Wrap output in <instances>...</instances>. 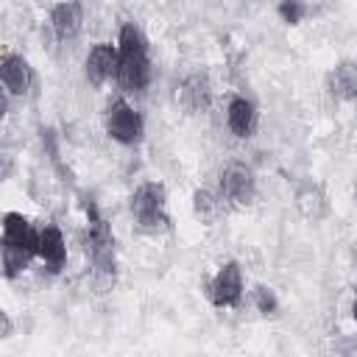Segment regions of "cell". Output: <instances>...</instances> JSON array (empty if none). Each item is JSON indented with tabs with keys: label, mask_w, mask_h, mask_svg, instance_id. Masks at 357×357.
I'll list each match as a JSON object with an SVG mask.
<instances>
[{
	"label": "cell",
	"mask_w": 357,
	"mask_h": 357,
	"mask_svg": "<svg viewBox=\"0 0 357 357\" xmlns=\"http://www.w3.org/2000/svg\"><path fill=\"white\" fill-rule=\"evenodd\" d=\"M117 59H120V53L112 45H106V42L95 45L86 56V78L92 84H103L112 73H117Z\"/></svg>",
	"instance_id": "7"
},
{
	"label": "cell",
	"mask_w": 357,
	"mask_h": 357,
	"mask_svg": "<svg viewBox=\"0 0 357 357\" xmlns=\"http://www.w3.org/2000/svg\"><path fill=\"white\" fill-rule=\"evenodd\" d=\"M279 14H282V20H284V22L296 25V22L304 17V3H301V0H282Z\"/></svg>",
	"instance_id": "14"
},
{
	"label": "cell",
	"mask_w": 357,
	"mask_h": 357,
	"mask_svg": "<svg viewBox=\"0 0 357 357\" xmlns=\"http://www.w3.org/2000/svg\"><path fill=\"white\" fill-rule=\"evenodd\" d=\"M134 50H148V47H145V36L139 33V28L128 22L120 28V53H134Z\"/></svg>",
	"instance_id": "13"
},
{
	"label": "cell",
	"mask_w": 357,
	"mask_h": 357,
	"mask_svg": "<svg viewBox=\"0 0 357 357\" xmlns=\"http://www.w3.org/2000/svg\"><path fill=\"white\" fill-rule=\"evenodd\" d=\"M257 307L262 312H273L276 310V298H273L271 287H257Z\"/></svg>",
	"instance_id": "16"
},
{
	"label": "cell",
	"mask_w": 357,
	"mask_h": 357,
	"mask_svg": "<svg viewBox=\"0 0 357 357\" xmlns=\"http://www.w3.org/2000/svg\"><path fill=\"white\" fill-rule=\"evenodd\" d=\"M131 215L145 226V229H159L167 223L165 218V187L156 181H148L137 187L131 195Z\"/></svg>",
	"instance_id": "1"
},
{
	"label": "cell",
	"mask_w": 357,
	"mask_h": 357,
	"mask_svg": "<svg viewBox=\"0 0 357 357\" xmlns=\"http://www.w3.org/2000/svg\"><path fill=\"white\" fill-rule=\"evenodd\" d=\"M50 22H53V31L59 39L75 36V31L81 25V6L78 3H59L50 14Z\"/></svg>",
	"instance_id": "9"
},
{
	"label": "cell",
	"mask_w": 357,
	"mask_h": 357,
	"mask_svg": "<svg viewBox=\"0 0 357 357\" xmlns=\"http://www.w3.org/2000/svg\"><path fill=\"white\" fill-rule=\"evenodd\" d=\"M0 75H3L6 89L14 92V95H25L28 86H31V67H28V61L20 59V56H11V53L3 56V61H0Z\"/></svg>",
	"instance_id": "8"
},
{
	"label": "cell",
	"mask_w": 357,
	"mask_h": 357,
	"mask_svg": "<svg viewBox=\"0 0 357 357\" xmlns=\"http://www.w3.org/2000/svg\"><path fill=\"white\" fill-rule=\"evenodd\" d=\"M151 64H148V50H134V53H120L117 59V81L126 89H142L148 84Z\"/></svg>",
	"instance_id": "3"
},
{
	"label": "cell",
	"mask_w": 357,
	"mask_h": 357,
	"mask_svg": "<svg viewBox=\"0 0 357 357\" xmlns=\"http://www.w3.org/2000/svg\"><path fill=\"white\" fill-rule=\"evenodd\" d=\"M254 123H257V112L254 106L245 100V98H234L229 103V128L237 134V137H248L254 131Z\"/></svg>",
	"instance_id": "11"
},
{
	"label": "cell",
	"mask_w": 357,
	"mask_h": 357,
	"mask_svg": "<svg viewBox=\"0 0 357 357\" xmlns=\"http://www.w3.org/2000/svg\"><path fill=\"white\" fill-rule=\"evenodd\" d=\"M3 245L11 248H22L28 254L39 251V234L31 229V223L20 215V212H8L6 223H3Z\"/></svg>",
	"instance_id": "5"
},
{
	"label": "cell",
	"mask_w": 357,
	"mask_h": 357,
	"mask_svg": "<svg viewBox=\"0 0 357 357\" xmlns=\"http://www.w3.org/2000/svg\"><path fill=\"white\" fill-rule=\"evenodd\" d=\"M53 271L64 262V237H61V231L56 229V226H45L42 231H39V251H36Z\"/></svg>",
	"instance_id": "10"
},
{
	"label": "cell",
	"mask_w": 357,
	"mask_h": 357,
	"mask_svg": "<svg viewBox=\"0 0 357 357\" xmlns=\"http://www.w3.org/2000/svg\"><path fill=\"white\" fill-rule=\"evenodd\" d=\"M240 290H243L240 268H237L234 262H226V265L218 271V276L212 279V284H209V298H212L218 307H231V304H237Z\"/></svg>",
	"instance_id": "4"
},
{
	"label": "cell",
	"mask_w": 357,
	"mask_h": 357,
	"mask_svg": "<svg viewBox=\"0 0 357 357\" xmlns=\"http://www.w3.org/2000/svg\"><path fill=\"white\" fill-rule=\"evenodd\" d=\"M329 92L335 98H357V67L354 64H340L329 73Z\"/></svg>",
	"instance_id": "12"
},
{
	"label": "cell",
	"mask_w": 357,
	"mask_h": 357,
	"mask_svg": "<svg viewBox=\"0 0 357 357\" xmlns=\"http://www.w3.org/2000/svg\"><path fill=\"white\" fill-rule=\"evenodd\" d=\"M106 128L117 142H137L142 137V120L126 100H114L109 106Z\"/></svg>",
	"instance_id": "2"
},
{
	"label": "cell",
	"mask_w": 357,
	"mask_h": 357,
	"mask_svg": "<svg viewBox=\"0 0 357 357\" xmlns=\"http://www.w3.org/2000/svg\"><path fill=\"white\" fill-rule=\"evenodd\" d=\"M220 187H223V195L234 204H248L254 198V178H251V170H245L243 165L226 167Z\"/></svg>",
	"instance_id": "6"
},
{
	"label": "cell",
	"mask_w": 357,
	"mask_h": 357,
	"mask_svg": "<svg viewBox=\"0 0 357 357\" xmlns=\"http://www.w3.org/2000/svg\"><path fill=\"white\" fill-rule=\"evenodd\" d=\"M215 209H218V201H215L209 192H201V190H198V192H195V212L209 220V218L215 215Z\"/></svg>",
	"instance_id": "15"
},
{
	"label": "cell",
	"mask_w": 357,
	"mask_h": 357,
	"mask_svg": "<svg viewBox=\"0 0 357 357\" xmlns=\"http://www.w3.org/2000/svg\"><path fill=\"white\" fill-rule=\"evenodd\" d=\"M351 312H354V321H357V298H354V307H351Z\"/></svg>",
	"instance_id": "17"
}]
</instances>
